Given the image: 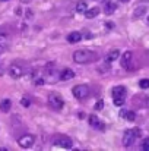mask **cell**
Instances as JSON below:
<instances>
[{
  "mask_svg": "<svg viewBox=\"0 0 149 151\" xmlns=\"http://www.w3.org/2000/svg\"><path fill=\"white\" fill-rule=\"evenodd\" d=\"M21 104H22L24 107H29L31 101H29V99H22V100H21Z\"/></svg>",
  "mask_w": 149,
  "mask_h": 151,
  "instance_id": "24",
  "label": "cell"
},
{
  "mask_svg": "<svg viewBox=\"0 0 149 151\" xmlns=\"http://www.w3.org/2000/svg\"><path fill=\"white\" fill-rule=\"evenodd\" d=\"M114 104L115 106H123L124 104V97H114Z\"/></svg>",
  "mask_w": 149,
  "mask_h": 151,
  "instance_id": "22",
  "label": "cell"
},
{
  "mask_svg": "<svg viewBox=\"0 0 149 151\" xmlns=\"http://www.w3.org/2000/svg\"><path fill=\"white\" fill-rule=\"evenodd\" d=\"M142 150L149 151V138H146V139H143V142H142Z\"/></svg>",
  "mask_w": 149,
  "mask_h": 151,
  "instance_id": "23",
  "label": "cell"
},
{
  "mask_svg": "<svg viewBox=\"0 0 149 151\" xmlns=\"http://www.w3.org/2000/svg\"><path fill=\"white\" fill-rule=\"evenodd\" d=\"M113 97H126V88L123 85H117L113 88Z\"/></svg>",
  "mask_w": 149,
  "mask_h": 151,
  "instance_id": "13",
  "label": "cell"
},
{
  "mask_svg": "<svg viewBox=\"0 0 149 151\" xmlns=\"http://www.w3.org/2000/svg\"><path fill=\"white\" fill-rule=\"evenodd\" d=\"M21 1H29V0H21Z\"/></svg>",
  "mask_w": 149,
  "mask_h": 151,
  "instance_id": "32",
  "label": "cell"
},
{
  "mask_svg": "<svg viewBox=\"0 0 149 151\" xmlns=\"http://www.w3.org/2000/svg\"><path fill=\"white\" fill-rule=\"evenodd\" d=\"M73 78H75V72L72 69H69V68L63 69V72L60 73V79L61 81H69V79H73Z\"/></svg>",
  "mask_w": 149,
  "mask_h": 151,
  "instance_id": "11",
  "label": "cell"
},
{
  "mask_svg": "<svg viewBox=\"0 0 149 151\" xmlns=\"http://www.w3.org/2000/svg\"><path fill=\"white\" fill-rule=\"evenodd\" d=\"M26 18H32V10H31V9L26 10Z\"/></svg>",
  "mask_w": 149,
  "mask_h": 151,
  "instance_id": "27",
  "label": "cell"
},
{
  "mask_svg": "<svg viewBox=\"0 0 149 151\" xmlns=\"http://www.w3.org/2000/svg\"><path fill=\"white\" fill-rule=\"evenodd\" d=\"M132 57H133V54H132V51H126L123 56H121V66L124 68V69H130V63H132Z\"/></svg>",
  "mask_w": 149,
  "mask_h": 151,
  "instance_id": "9",
  "label": "cell"
},
{
  "mask_svg": "<svg viewBox=\"0 0 149 151\" xmlns=\"http://www.w3.org/2000/svg\"><path fill=\"white\" fill-rule=\"evenodd\" d=\"M115 4L113 3V1H110V0H105V3H104V13H107V15H111V13H114L115 12Z\"/></svg>",
  "mask_w": 149,
  "mask_h": 151,
  "instance_id": "12",
  "label": "cell"
},
{
  "mask_svg": "<svg viewBox=\"0 0 149 151\" xmlns=\"http://www.w3.org/2000/svg\"><path fill=\"white\" fill-rule=\"evenodd\" d=\"M99 15V7H92V9H86V12H85V16L88 18V19H92V18H97Z\"/></svg>",
  "mask_w": 149,
  "mask_h": 151,
  "instance_id": "18",
  "label": "cell"
},
{
  "mask_svg": "<svg viewBox=\"0 0 149 151\" xmlns=\"http://www.w3.org/2000/svg\"><path fill=\"white\" fill-rule=\"evenodd\" d=\"M140 137V129L135 128V129H127L123 135V145L124 147H132L136 141V138Z\"/></svg>",
  "mask_w": 149,
  "mask_h": 151,
  "instance_id": "2",
  "label": "cell"
},
{
  "mask_svg": "<svg viewBox=\"0 0 149 151\" xmlns=\"http://www.w3.org/2000/svg\"><path fill=\"white\" fill-rule=\"evenodd\" d=\"M60 78V73L54 65V62H50L48 65L46 66V75H44V81L46 82H56Z\"/></svg>",
  "mask_w": 149,
  "mask_h": 151,
  "instance_id": "3",
  "label": "cell"
},
{
  "mask_svg": "<svg viewBox=\"0 0 149 151\" xmlns=\"http://www.w3.org/2000/svg\"><path fill=\"white\" fill-rule=\"evenodd\" d=\"M4 50H6V46H4V44L0 41V54H1V53H3Z\"/></svg>",
  "mask_w": 149,
  "mask_h": 151,
  "instance_id": "26",
  "label": "cell"
},
{
  "mask_svg": "<svg viewBox=\"0 0 149 151\" xmlns=\"http://www.w3.org/2000/svg\"><path fill=\"white\" fill-rule=\"evenodd\" d=\"M102 107H104V101H102V100H99L98 103L95 104V110H101Z\"/></svg>",
  "mask_w": 149,
  "mask_h": 151,
  "instance_id": "25",
  "label": "cell"
},
{
  "mask_svg": "<svg viewBox=\"0 0 149 151\" xmlns=\"http://www.w3.org/2000/svg\"><path fill=\"white\" fill-rule=\"evenodd\" d=\"M120 1H123V3H126V1H129V0H120Z\"/></svg>",
  "mask_w": 149,
  "mask_h": 151,
  "instance_id": "31",
  "label": "cell"
},
{
  "mask_svg": "<svg viewBox=\"0 0 149 151\" xmlns=\"http://www.w3.org/2000/svg\"><path fill=\"white\" fill-rule=\"evenodd\" d=\"M0 75H3V69H1V65H0Z\"/></svg>",
  "mask_w": 149,
  "mask_h": 151,
  "instance_id": "30",
  "label": "cell"
},
{
  "mask_svg": "<svg viewBox=\"0 0 149 151\" xmlns=\"http://www.w3.org/2000/svg\"><path fill=\"white\" fill-rule=\"evenodd\" d=\"M146 12H148V7H146L145 4H142V6H138V7L135 9L133 16H135V18H142V16H145Z\"/></svg>",
  "mask_w": 149,
  "mask_h": 151,
  "instance_id": "16",
  "label": "cell"
},
{
  "mask_svg": "<svg viewBox=\"0 0 149 151\" xmlns=\"http://www.w3.org/2000/svg\"><path fill=\"white\" fill-rule=\"evenodd\" d=\"M54 145L69 150V148H72L73 142H72V139H70L69 137H64V135H61V137H57V138L54 139Z\"/></svg>",
  "mask_w": 149,
  "mask_h": 151,
  "instance_id": "6",
  "label": "cell"
},
{
  "mask_svg": "<svg viewBox=\"0 0 149 151\" xmlns=\"http://www.w3.org/2000/svg\"><path fill=\"white\" fill-rule=\"evenodd\" d=\"M139 87L143 88V90L149 88V79H146V78H145V79H140V81H139Z\"/></svg>",
  "mask_w": 149,
  "mask_h": 151,
  "instance_id": "21",
  "label": "cell"
},
{
  "mask_svg": "<svg viewBox=\"0 0 149 151\" xmlns=\"http://www.w3.org/2000/svg\"><path fill=\"white\" fill-rule=\"evenodd\" d=\"M107 27H108V29H113L114 24H113V22H107Z\"/></svg>",
  "mask_w": 149,
  "mask_h": 151,
  "instance_id": "28",
  "label": "cell"
},
{
  "mask_svg": "<svg viewBox=\"0 0 149 151\" xmlns=\"http://www.w3.org/2000/svg\"><path fill=\"white\" fill-rule=\"evenodd\" d=\"M48 104L51 106V109H54V110H61L63 109V100L57 94H50Z\"/></svg>",
  "mask_w": 149,
  "mask_h": 151,
  "instance_id": "7",
  "label": "cell"
},
{
  "mask_svg": "<svg viewBox=\"0 0 149 151\" xmlns=\"http://www.w3.org/2000/svg\"><path fill=\"white\" fill-rule=\"evenodd\" d=\"M123 117H126L129 122H133V120L136 119V114H135V111H126Z\"/></svg>",
  "mask_w": 149,
  "mask_h": 151,
  "instance_id": "20",
  "label": "cell"
},
{
  "mask_svg": "<svg viewBox=\"0 0 149 151\" xmlns=\"http://www.w3.org/2000/svg\"><path fill=\"white\" fill-rule=\"evenodd\" d=\"M148 21H149V16H148Z\"/></svg>",
  "mask_w": 149,
  "mask_h": 151,
  "instance_id": "34",
  "label": "cell"
},
{
  "mask_svg": "<svg viewBox=\"0 0 149 151\" xmlns=\"http://www.w3.org/2000/svg\"><path fill=\"white\" fill-rule=\"evenodd\" d=\"M81 40H82V34H81V32H78V31H73V32L67 34V41H69L70 44L79 43Z\"/></svg>",
  "mask_w": 149,
  "mask_h": 151,
  "instance_id": "10",
  "label": "cell"
},
{
  "mask_svg": "<svg viewBox=\"0 0 149 151\" xmlns=\"http://www.w3.org/2000/svg\"><path fill=\"white\" fill-rule=\"evenodd\" d=\"M118 57H120V50H111L105 56V62H107V63H111V62L117 60Z\"/></svg>",
  "mask_w": 149,
  "mask_h": 151,
  "instance_id": "14",
  "label": "cell"
},
{
  "mask_svg": "<svg viewBox=\"0 0 149 151\" xmlns=\"http://www.w3.org/2000/svg\"><path fill=\"white\" fill-rule=\"evenodd\" d=\"M73 96H75L76 99H79V100L86 99V97L89 96V87H88V85H83V84L73 87Z\"/></svg>",
  "mask_w": 149,
  "mask_h": 151,
  "instance_id": "4",
  "label": "cell"
},
{
  "mask_svg": "<svg viewBox=\"0 0 149 151\" xmlns=\"http://www.w3.org/2000/svg\"><path fill=\"white\" fill-rule=\"evenodd\" d=\"M97 56L92 53L91 50H76L73 53V60L79 65H83V63H88L91 60H94Z\"/></svg>",
  "mask_w": 149,
  "mask_h": 151,
  "instance_id": "1",
  "label": "cell"
},
{
  "mask_svg": "<svg viewBox=\"0 0 149 151\" xmlns=\"http://www.w3.org/2000/svg\"><path fill=\"white\" fill-rule=\"evenodd\" d=\"M9 75L12 76V78H15V79H18V78H21L22 75H24V69H22V66H19V65H10V68H9Z\"/></svg>",
  "mask_w": 149,
  "mask_h": 151,
  "instance_id": "8",
  "label": "cell"
},
{
  "mask_svg": "<svg viewBox=\"0 0 149 151\" xmlns=\"http://www.w3.org/2000/svg\"><path fill=\"white\" fill-rule=\"evenodd\" d=\"M1 1H7V0H1Z\"/></svg>",
  "mask_w": 149,
  "mask_h": 151,
  "instance_id": "33",
  "label": "cell"
},
{
  "mask_svg": "<svg viewBox=\"0 0 149 151\" xmlns=\"http://www.w3.org/2000/svg\"><path fill=\"white\" fill-rule=\"evenodd\" d=\"M76 12H78V13H85V12H86V1H85V0L78 1V4H76Z\"/></svg>",
  "mask_w": 149,
  "mask_h": 151,
  "instance_id": "19",
  "label": "cell"
},
{
  "mask_svg": "<svg viewBox=\"0 0 149 151\" xmlns=\"http://www.w3.org/2000/svg\"><path fill=\"white\" fill-rule=\"evenodd\" d=\"M44 84V79H37V85H43Z\"/></svg>",
  "mask_w": 149,
  "mask_h": 151,
  "instance_id": "29",
  "label": "cell"
},
{
  "mask_svg": "<svg viewBox=\"0 0 149 151\" xmlns=\"http://www.w3.org/2000/svg\"><path fill=\"white\" fill-rule=\"evenodd\" d=\"M10 107H12V101L9 100V99H4V100L0 101V110L3 113H7L10 110Z\"/></svg>",
  "mask_w": 149,
  "mask_h": 151,
  "instance_id": "17",
  "label": "cell"
},
{
  "mask_svg": "<svg viewBox=\"0 0 149 151\" xmlns=\"http://www.w3.org/2000/svg\"><path fill=\"white\" fill-rule=\"evenodd\" d=\"M34 142H35V137H34V135H31V134L22 135V137L18 139V144H19V147H21V148H29V147H32V145H34Z\"/></svg>",
  "mask_w": 149,
  "mask_h": 151,
  "instance_id": "5",
  "label": "cell"
},
{
  "mask_svg": "<svg viewBox=\"0 0 149 151\" xmlns=\"http://www.w3.org/2000/svg\"><path fill=\"white\" fill-rule=\"evenodd\" d=\"M89 125L92 128H98V129H104V125L99 122V119L95 116V114H91L89 116Z\"/></svg>",
  "mask_w": 149,
  "mask_h": 151,
  "instance_id": "15",
  "label": "cell"
}]
</instances>
